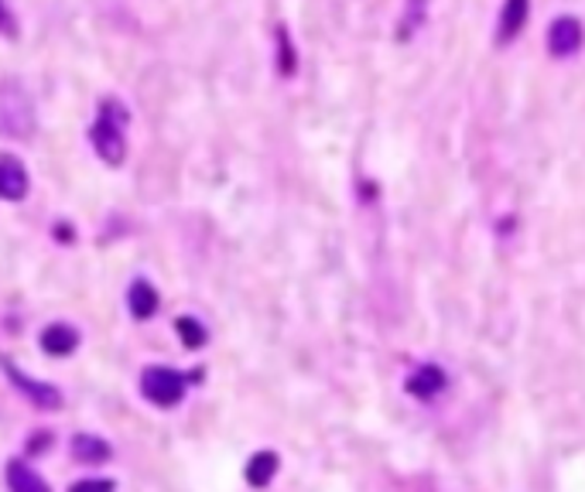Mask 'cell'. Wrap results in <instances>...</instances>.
Instances as JSON below:
<instances>
[{
  "instance_id": "6da1fadb",
  "label": "cell",
  "mask_w": 585,
  "mask_h": 492,
  "mask_svg": "<svg viewBox=\"0 0 585 492\" xmlns=\"http://www.w3.org/2000/svg\"><path fill=\"white\" fill-rule=\"evenodd\" d=\"M127 120H131V113L123 110L120 99L99 103V117L93 123V147L107 165H123L127 158Z\"/></svg>"
},
{
  "instance_id": "7a4b0ae2",
  "label": "cell",
  "mask_w": 585,
  "mask_h": 492,
  "mask_svg": "<svg viewBox=\"0 0 585 492\" xmlns=\"http://www.w3.org/2000/svg\"><path fill=\"white\" fill-rule=\"evenodd\" d=\"M195 376H202V373L189 376L171 367H147L141 373V394L158 407H175V404H182V397L189 391V380H195Z\"/></svg>"
},
{
  "instance_id": "3957f363",
  "label": "cell",
  "mask_w": 585,
  "mask_h": 492,
  "mask_svg": "<svg viewBox=\"0 0 585 492\" xmlns=\"http://www.w3.org/2000/svg\"><path fill=\"white\" fill-rule=\"evenodd\" d=\"M582 24L575 17H558L551 21V28H548V48H551V56L558 59H569L575 56V51L582 48Z\"/></svg>"
},
{
  "instance_id": "277c9868",
  "label": "cell",
  "mask_w": 585,
  "mask_h": 492,
  "mask_svg": "<svg viewBox=\"0 0 585 492\" xmlns=\"http://www.w3.org/2000/svg\"><path fill=\"white\" fill-rule=\"evenodd\" d=\"M28 195V171L11 154H0V199L17 202Z\"/></svg>"
},
{
  "instance_id": "5b68a950",
  "label": "cell",
  "mask_w": 585,
  "mask_h": 492,
  "mask_svg": "<svg viewBox=\"0 0 585 492\" xmlns=\"http://www.w3.org/2000/svg\"><path fill=\"white\" fill-rule=\"evenodd\" d=\"M4 370H8V376L14 380L17 391L28 394L38 407H59V404H62V394L56 391L52 383H38V380H32V376H24L17 367H11V362H4Z\"/></svg>"
},
{
  "instance_id": "8992f818",
  "label": "cell",
  "mask_w": 585,
  "mask_h": 492,
  "mask_svg": "<svg viewBox=\"0 0 585 492\" xmlns=\"http://www.w3.org/2000/svg\"><path fill=\"white\" fill-rule=\"evenodd\" d=\"M527 14H530V0H503V11L497 21V41L500 45L514 41L527 24Z\"/></svg>"
},
{
  "instance_id": "52a82bcc",
  "label": "cell",
  "mask_w": 585,
  "mask_h": 492,
  "mask_svg": "<svg viewBox=\"0 0 585 492\" xmlns=\"http://www.w3.org/2000/svg\"><path fill=\"white\" fill-rule=\"evenodd\" d=\"M445 391V373L439 367H421L408 376V394L428 400V397H435Z\"/></svg>"
},
{
  "instance_id": "ba28073f",
  "label": "cell",
  "mask_w": 585,
  "mask_h": 492,
  "mask_svg": "<svg viewBox=\"0 0 585 492\" xmlns=\"http://www.w3.org/2000/svg\"><path fill=\"white\" fill-rule=\"evenodd\" d=\"M41 346L52 356H69L75 346H80V335H75V328H69V325H52L41 335Z\"/></svg>"
},
{
  "instance_id": "9c48e42d",
  "label": "cell",
  "mask_w": 585,
  "mask_h": 492,
  "mask_svg": "<svg viewBox=\"0 0 585 492\" xmlns=\"http://www.w3.org/2000/svg\"><path fill=\"white\" fill-rule=\"evenodd\" d=\"M277 472V455L274 452H258L247 461V482L250 485H267Z\"/></svg>"
},
{
  "instance_id": "30bf717a",
  "label": "cell",
  "mask_w": 585,
  "mask_h": 492,
  "mask_svg": "<svg viewBox=\"0 0 585 492\" xmlns=\"http://www.w3.org/2000/svg\"><path fill=\"white\" fill-rule=\"evenodd\" d=\"M131 312L138 319H151L158 312V295H155V288H151L147 280H138L131 288Z\"/></svg>"
},
{
  "instance_id": "8fae6325",
  "label": "cell",
  "mask_w": 585,
  "mask_h": 492,
  "mask_svg": "<svg viewBox=\"0 0 585 492\" xmlns=\"http://www.w3.org/2000/svg\"><path fill=\"white\" fill-rule=\"evenodd\" d=\"M8 485L17 489V492H41V489H45V479L35 476L24 461H11V465H8Z\"/></svg>"
},
{
  "instance_id": "7c38bea8",
  "label": "cell",
  "mask_w": 585,
  "mask_h": 492,
  "mask_svg": "<svg viewBox=\"0 0 585 492\" xmlns=\"http://www.w3.org/2000/svg\"><path fill=\"white\" fill-rule=\"evenodd\" d=\"M72 455L80 461H104L110 455V445L99 442V437H93V434H80L72 442Z\"/></svg>"
},
{
  "instance_id": "4fadbf2b",
  "label": "cell",
  "mask_w": 585,
  "mask_h": 492,
  "mask_svg": "<svg viewBox=\"0 0 585 492\" xmlns=\"http://www.w3.org/2000/svg\"><path fill=\"white\" fill-rule=\"evenodd\" d=\"M277 69L282 75H295V48L285 28H277Z\"/></svg>"
},
{
  "instance_id": "5bb4252c",
  "label": "cell",
  "mask_w": 585,
  "mask_h": 492,
  "mask_svg": "<svg viewBox=\"0 0 585 492\" xmlns=\"http://www.w3.org/2000/svg\"><path fill=\"white\" fill-rule=\"evenodd\" d=\"M178 335H182V343L189 349H199L202 343H206V328H202L195 319H178Z\"/></svg>"
}]
</instances>
